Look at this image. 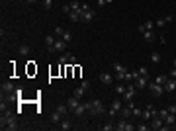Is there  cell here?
Returning a JSON list of instances; mask_svg holds the SVG:
<instances>
[{
    "instance_id": "34",
    "label": "cell",
    "mask_w": 176,
    "mask_h": 131,
    "mask_svg": "<svg viewBox=\"0 0 176 131\" xmlns=\"http://www.w3.org/2000/svg\"><path fill=\"white\" fill-rule=\"evenodd\" d=\"M137 72H139V75H143V76H149V69H147V67H139Z\"/></svg>"
},
{
    "instance_id": "19",
    "label": "cell",
    "mask_w": 176,
    "mask_h": 131,
    "mask_svg": "<svg viewBox=\"0 0 176 131\" xmlns=\"http://www.w3.org/2000/svg\"><path fill=\"white\" fill-rule=\"evenodd\" d=\"M164 92H176V78H170L164 82Z\"/></svg>"
},
{
    "instance_id": "45",
    "label": "cell",
    "mask_w": 176,
    "mask_h": 131,
    "mask_svg": "<svg viewBox=\"0 0 176 131\" xmlns=\"http://www.w3.org/2000/svg\"><path fill=\"white\" fill-rule=\"evenodd\" d=\"M174 69H176V59H174Z\"/></svg>"
},
{
    "instance_id": "27",
    "label": "cell",
    "mask_w": 176,
    "mask_h": 131,
    "mask_svg": "<svg viewBox=\"0 0 176 131\" xmlns=\"http://www.w3.org/2000/svg\"><path fill=\"white\" fill-rule=\"evenodd\" d=\"M59 39H63V41L71 43V41H72V33H71V32H65V33H63V35H61V37H59Z\"/></svg>"
},
{
    "instance_id": "5",
    "label": "cell",
    "mask_w": 176,
    "mask_h": 131,
    "mask_svg": "<svg viewBox=\"0 0 176 131\" xmlns=\"http://www.w3.org/2000/svg\"><path fill=\"white\" fill-rule=\"evenodd\" d=\"M104 104L100 100H90V114L92 115H104Z\"/></svg>"
},
{
    "instance_id": "6",
    "label": "cell",
    "mask_w": 176,
    "mask_h": 131,
    "mask_svg": "<svg viewBox=\"0 0 176 131\" xmlns=\"http://www.w3.org/2000/svg\"><path fill=\"white\" fill-rule=\"evenodd\" d=\"M155 115H159V110H155V106H153V104H149V106H147L145 110H143L141 118H143L145 121H151L153 118H155Z\"/></svg>"
},
{
    "instance_id": "16",
    "label": "cell",
    "mask_w": 176,
    "mask_h": 131,
    "mask_svg": "<svg viewBox=\"0 0 176 131\" xmlns=\"http://www.w3.org/2000/svg\"><path fill=\"white\" fill-rule=\"evenodd\" d=\"M67 106H69V110H71V112H75L76 108L80 106V98H76V96H71V98L67 100Z\"/></svg>"
},
{
    "instance_id": "32",
    "label": "cell",
    "mask_w": 176,
    "mask_h": 131,
    "mask_svg": "<svg viewBox=\"0 0 176 131\" xmlns=\"http://www.w3.org/2000/svg\"><path fill=\"white\" fill-rule=\"evenodd\" d=\"M63 33H65V30H63V27H61V26H57V27H55V30H53V35H55V37H61V35H63Z\"/></svg>"
},
{
    "instance_id": "26",
    "label": "cell",
    "mask_w": 176,
    "mask_h": 131,
    "mask_svg": "<svg viewBox=\"0 0 176 131\" xmlns=\"http://www.w3.org/2000/svg\"><path fill=\"white\" fill-rule=\"evenodd\" d=\"M61 119H63V115L59 112H55L53 115H51V123H61Z\"/></svg>"
},
{
    "instance_id": "35",
    "label": "cell",
    "mask_w": 176,
    "mask_h": 131,
    "mask_svg": "<svg viewBox=\"0 0 176 131\" xmlns=\"http://www.w3.org/2000/svg\"><path fill=\"white\" fill-rule=\"evenodd\" d=\"M102 129H104V131H112V129H115V123H104Z\"/></svg>"
},
{
    "instance_id": "21",
    "label": "cell",
    "mask_w": 176,
    "mask_h": 131,
    "mask_svg": "<svg viewBox=\"0 0 176 131\" xmlns=\"http://www.w3.org/2000/svg\"><path fill=\"white\" fill-rule=\"evenodd\" d=\"M147 84H149V80H147V76L139 75V76L135 78V86H137V88H147Z\"/></svg>"
},
{
    "instance_id": "12",
    "label": "cell",
    "mask_w": 176,
    "mask_h": 131,
    "mask_svg": "<svg viewBox=\"0 0 176 131\" xmlns=\"http://www.w3.org/2000/svg\"><path fill=\"white\" fill-rule=\"evenodd\" d=\"M121 108H123V106H121V100H114V102H112V106H110V112H108V114H110V118L117 115V114L121 112Z\"/></svg>"
},
{
    "instance_id": "3",
    "label": "cell",
    "mask_w": 176,
    "mask_h": 131,
    "mask_svg": "<svg viewBox=\"0 0 176 131\" xmlns=\"http://www.w3.org/2000/svg\"><path fill=\"white\" fill-rule=\"evenodd\" d=\"M149 123H151V129H155V131H166V129H170V125H166L164 119L160 118V115H155Z\"/></svg>"
},
{
    "instance_id": "17",
    "label": "cell",
    "mask_w": 176,
    "mask_h": 131,
    "mask_svg": "<svg viewBox=\"0 0 176 131\" xmlns=\"http://www.w3.org/2000/svg\"><path fill=\"white\" fill-rule=\"evenodd\" d=\"M18 86L14 82H2V94H14Z\"/></svg>"
},
{
    "instance_id": "30",
    "label": "cell",
    "mask_w": 176,
    "mask_h": 131,
    "mask_svg": "<svg viewBox=\"0 0 176 131\" xmlns=\"http://www.w3.org/2000/svg\"><path fill=\"white\" fill-rule=\"evenodd\" d=\"M166 80H168V76H166V75H159V76L155 78V82H159V84H163V86H164V82H166Z\"/></svg>"
},
{
    "instance_id": "20",
    "label": "cell",
    "mask_w": 176,
    "mask_h": 131,
    "mask_svg": "<svg viewBox=\"0 0 176 131\" xmlns=\"http://www.w3.org/2000/svg\"><path fill=\"white\" fill-rule=\"evenodd\" d=\"M153 27H157V26H155V20H147L145 24L139 26V32H151Z\"/></svg>"
},
{
    "instance_id": "39",
    "label": "cell",
    "mask_w": 176,
    "mask_h": 131,
    "mask_svg": "<svg viewBox=\"0 0 176 131\" xmlns=\"http://www.w3.org/2000/svg\"><path fill=\"white\" fill-rule=\"evenodd\" d=\"M166 110H168V112H170V114H176V104H172V106H168V108H166Z\"/></svg>"
},
{
    "instance_id": "23",
    "label": "cell",
    "mask_w": 176,
    "mask_h": 131,
    "mask_svg": "<svg viewBox=\"0 0 176 131\" xmlns=\"http://www.w3.org/2000/svg\"><path fill=\"white\" fill-rule=\"evenodd\" d=\"M80 14H82V10H71L67 16H69L71 22H80Z\"/></svg>"
},
{
    "instance_id": "13",
    "label": "cell",
    "mask_w": 176,
    "mask_h": 131,
    "mask_svg": "<svg viewBox=\"0 0 176 131\" xmlns=\"http://www.w3.org/2000/svg\"><path fill=\"white\" fill-rule=\"evenodd\" d=\"M88 110H90V102H80V106H78L72 114H75L76 118H82V114H84V112H88Z\"/></svg>"
},
{
    "instance_id": "28",
    "label": "cell",
    "mask_w": 176,
    "mask_h": 131,
    "mask_svg": "<svg viewBox=\"0 0 176 131\" xmlns=\"http://www.w3.org/2000/svg\"><path fill=\"white\" fill-rule=\"evenodd\" d=\"M125 88H127V86L123 84V82H120V84L115 86V94H121V96H123V92H125Z\"/></svg>"
},
{
    "instance_id": "4",
    "label": "cell",
    "mask_w": 176,
    "mask_h": 131,
    "mask_svg": "<svg viewBox=\"0 0 176 131\" xmlns=\"http://www.w3.org/2000/svg\"><path fill=\"white\" fill-rule=\"evenodd\" d=\"M114 69H115V80H120V82H123V80H127V69L125 67H123V65L121 63H114Z\"/></svg>"
},
{
    "instance_id": "42",
    "label": "cell",
    "mask_w": 176,
    "mask_h": 131,
    "mask_svg": "<svg viewBox=\"0 0 176 131\" xmlns=\"http://www.w3.org/2000/svg\"><path fill=\"white\" fill-rule=\"evenodd\" d=\"M106 6V0H98V8H104Z\"/></svg>"
},
{
    "instance_id": "40",
    "label": "cell",
    "mask_w": 176,
    "mask_h": 131,
    "mask_svg": "<svg viewBox=\"0 0 176 131\" xmlns=\"http://www.w3.org/2000/svg\"><path fill=\"white\" fill-rule=\"evenodd\" d=\"M63 12L69 14V12H71V4H65V6H63Z\"/></svg>"
},
{
    "instance_id": "1",
    "label": "cell",
    "mask_w": 176,
    "mask_h": 131,
    "mask_svg": "<svg viewBox=\"0 0 176 131\" xmlns=\"http://www.w3.org/2000/svg\"><path fill=\"white\" fill-rule=\"evenodd\" d=\"M0 127H2V129H8V131L18 129L16 115H12L8 110H6V112H2V118H0Z\"/></svg>"
},
{
    "instance_id": "31",
    "label": "cell",
    "mask_w": 176,
    "mask_h": 131,
    "mask_svg": "<svg viewBox=\"0 0 176 131\" xmlns=\"http://www.w3.org/2000/svg\"><path fill=\"white\" fill-rule=\"evenodd\" d=\"M135 129H139V131H149V129H151V123L145 121L143 125H135Z\"/></svg>"
},
{
    "instance_id": "7",
    "label": "cell",
    "mask_w": 176,
    "mask_h": 131,
    "mask_svg": "<svg viewBox=\"0 0 176 131\" xmlns=\"http://www.w3.org/2000/svg\"><path fill=\"white\" fill-rule=\"evenodd\" d=\"M147 88H149V92L153 94V96H160V94H164V86L159 84V82H155V80L147 84Z\"/></svg>"
},
{
    "instance_id": "24",
    "label": "cell",
    "mask_w": 176,
    "mask_h": 131,
    "mask_svg": "<svg viewBox=\"0 0 176 131\" xmlns=\"http://www.w3.org/2000/svg\"><path fill=\"white\" fill-rule=\"evenodd\" d=\"M141 35H143V37H145V41L147 43H153V41H155V32H141Z\"/></svg>"
},
{
    "instance_id": "15",
    "label": "cell",
    "mask_w": 176,
    "mask_h": 131,
    "mask_svg": "<svg viewBox=\"0 0 176 131\" xmlns=\"http://www.w3.org/2000/svg\"><path fill=\"white\" fill-rule=\"evenodd\" d=\"M67 51V41H63V39H59L55 41V47H53V53H65Z\"/></svg>"
},
{
    "instance_id": "2",
    "label": "cell",
    "mask_w": 176,
    "mask_h": 131,
    "mask_svg": "<svg viewBox=\"0 0 176 131\" xmlns=\"http://www.w3.org/2000/svg\"><path fill=\"white\" fill-rule=\"evenodd\" d=\"M96 16V10H92L88 4H82V14H80V22H84V24H90Z\"/></svg>"
},
{
    "instance_id": "37",
    "label": "cell",
    "mask_w": 176,
    "mask_h": 131,
    "mask_svg": "<svg viewBox=\"0 0 176 131\" xmlns=\"http://www.w3.org/2000/svg\"><path fill=\"white\" fill-rule=\"evenodd\" d=\"M20 53H22V55H29V47H27V45H22V47H20Z\"/></svg>"
},
{
    "instance_id": "14",
    "label": "cell",
    "mask_w": 176,
    "mask_h": 131,
    "mask_svg": "<svg viewBox=\"0 0 176 131\" xmlns=\"http://www.w3.org/2000/svg\"><path fill=\"white\" fill-rule=\"evenodd\" d=\"M172 22V14H166V16H163V18H157L155 20V26L157 27H164V26H168Z\"/></svg>"
},
{
    "instance_id": "43",
    "label": "cell",
    "mask_w": 176,
    "mask_h": 131,
    "mask_svg": "<svg viewBox=\"0 0 176 131\" xmlns=\"http://www.w3.org/2000/svg\"><path fill=\"white\" fill-rule=\"evenodd\" d=\"M26 2H29V4H33V2H39V0H26Z\"/></svg>"
},
{
    "instance_id": "25",
    "label": "cell",
    "mask_w": 176,
    "mask_h": 131,
    "mask_svg": "<svg viewBox=\"0 0 176 131\" xmlns=\"http://www.w3.org/2000/svg\"><path fill=\"white\" fill-rule=\"evenodd\" d=\"M59 127H61L63 131H69V129H72V123H71L69 119H61V123H59Z\"/></svg>"
},
{
    "instance_id": "22",
    "label": "cell",
    "mask_w": 176,
    "mask_h": 131,
    "mask_svg": "<svg viewBox=\"0 0 176 131\" xmlns=\"http://www.w3.org/2000/svg\"><path fill=\"white\" fill-rule=\"evenodd\" d=\"M98 78H100V82H102V84H112V82H114V76L110 75V72H102Z\"/></svg>"
},
{
    "instance_id": "11",
    "label": "cell",
    "mask_w": 176,
    "mask_h": 131,
    "mask_svg": "<svg viewBox=\"0 0 176 131\" xmlns=\"http://www.w3.org/2000/svg\"><path fill=\"white\" fill-rule=\"evenodd\" d=\"M59 63H61V65H75V63H76V57L65 51V53H61V59H59Z\"/></svg>"
},
{
    "instance_id": "9",
    "label": "cell",
    "mask_w": 176,
    "mask_h": 131,
    "mask_svg": "<svg viewBox=\"0 0 176 131\" xmlns=\"http://www.w3.org/2000/svg\"><path fill=\"white\" fill-rule=\"evenodd\" d=\"M88 90H90V82H88V80H82V84H80L78 88H76L75 92H72V96H76V98H82V96H84V94H86Z\"/></svg>"
},
{
    "instance_id": "36",
    "label": "cell",
    "mask_w": 176,
    "mask_h": 131,
    "mask_svg": "<svg viewBox=\"0 0 176 131\" xmlns=\"http://www.w3.org/2000/svg\"><path fill=\"white\" fill-rule=\"evenodd\" d=\"M51 6H53V0H43V8L45 10H51Z\"/></svg>"
},
{
    "instance_id": "38",
    "label": "cell",
    "mask_w": 176,
    "mask_h": 131,
    "mask_svg": "<svg viewBox=\"0 0 176 131\" xmlns=\"http://www.w3.org/2000/svg\"><path fill=\"white\" fill-rule=\"evenodd\" d=\"M159 115H160V118H166V115H168V110H159Z\"/></svg>"
},
{
    "instance_id": "18",
    "label": "cell",
    "mask_w": 176,
    "mask_h": 131,
    "mask_svg": "<svg viewBox=\"0 0 176 131\" xmlns=\"http://www.w3.org/2000/svg\"><path fill=\"white\" fill-rule=\"evenodd\" d=\"M55 41H57V37H55L53 33H51V35H45V45H47V51H49V53H53Z\"/></svg>"
},
{
    "instance_id": "33",
    "label": "cell",
    "mask_w": 176,
    "mask_h": 131,
    "mask_svg": "<svg viewBox=\"0 0 176 131\" xmlns=\"http://www.w3.org/2000/svg\"><path fill=\"white\" fill-rule=\"evenodd\" d=\"M141 114H143V110H139L137 106H133V112H131V115H133V118H141Z\"/></svg>"
},
{
    "instance_id": "8",
    "label": "cell",
    "mask_w": 176,
    "mask_h": 131,
    "mask_svg": "<svg viewBox=\"0 0 176 131\" xmlns=\"http://www.w3.org/2000/svg\"><path fill=\"white\" fill-rule=\"evenodd\" d=\"M115 129H117V131H133V129H135V125H133V123H129L125 118H121L120 121L115 123Z\"/></svg>"
},
{
    "instance_id": "41",
    "label": "cell",
    "mask_w": 176,
    "mask_h": 131,
    "mask_svg": "<svg viewBox=\"0 0 176 131\" xmlns=\"http://www.w3.org/2000/svg\"><path fill=\"white\" fill-rule=\"evenodd\" d=\"M168 76H170V78H176V69H174V67H172L170 72H168Z\"/></svg>"
},
{
    "instance_id": "29",
    "label": "cell",
    "mask_w": 176,
    "mask_h": 131,
    "mask_svg": "<svg viewBox=\"0 0 176 131\" xmlns=\"http://www.w3.org/2000/svg\"><path fill=\"white\" fill-rule=\"evenodd\" d=\"M151 61L153 63H160V53H159V51H153V53H151Z\"/></svg>"
},
{
    "instance_id": "10",
    "label": "cell",
    "mask_w": 176,
    "mask_h": 131,
    "mask_svg": "<svg viewBox=\"0 0 176 131\" xmlns=\"http://www.w3.org/2000/svg\"><path fill=\"white\" fill-rule=\"evenodd\" d=\"M135 90H137V86L129 82V84H127V88H125V92H123V96H121V98L125 100V102H131V100L135 98Z\"/></svg>"
},
{
    "instance_id": "44",
    "label": "cell",
    "mask_w": 176,
    "mask_h": 131,
    "mask_svg": "<svg viewBox=\"0 0 176 131\" xmlns=\"http://www.w3.org/2000/svg\"><path fill=\"white\" fill-rule=\"evenodd\" d=\"M110 2H114V0H106V4H110Z\"/></svg>"
}]
</instances>
